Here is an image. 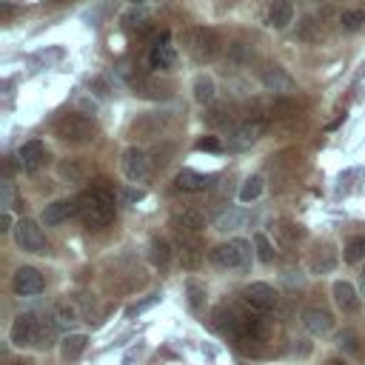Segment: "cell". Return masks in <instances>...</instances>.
I'll use <instances>...</instances> for the list:
<instances>
[{"mask_svg":"<svg viewBox=\"0 0 365 365\" xmlns=\"http://www.w3.org/2000/svg\"><path fill=\"white\" fill-rule=\"evenodd\" d=\"M214 94H217L214 80L205 77V74H200V77L194 80V100H197L200 106H211V103H214Z\"/></svg>","mask_w":365,"mask_h":365,"instance_id":"cell-24","label":"cell"},{"mask_svg":"<svg viewBox=\"0 0 365 365\" xmlns=\"http://www.w3.org/2000/svg\"><path fill=\"white\" fill-rule=\"evenodd\" d=\"M157 299H160V294H151L148 299H143V302H137V305H131V308H128V317H134V314H140V311H145V308H148V305H154Z\"/></svg>","mask_w":365,"mask_h":365,"instance_id":"cell-42","label":"cell"},{"mask_svg":"<svg viewBox=\"0 0 365 365\" xmlns=\"http://www.w3.org/2000/svg\"><path fill=\"white\" fill-rule=\"evenodd\" d=\"M177 248H180L182 268H188V271L200 268V262H202V242H200L197 234H177Z\"/></svg>","mask_w":365,"mask_h":365,"instance_id":"cell-13","label":"cell"},{"mask_svg":"<svg viewBox=\"0 0 365 365\" xmlns=\"http://www.w3.org/2000/svg\"><path fill=\"white\" fill-rule=\"evenodd\" d=\"M262 194V177H248L245 182H242V188H240V202H251V200H257Z\"/></svg>","mask_w":365,"mask_h":365,"instance_id":"cell-30","label":"cell"},{"mask_svg":"<svg viewBox=\"0 0 365 365\" xmlns=\"http://www.w3.org/2000/svg\"><path fill=\"white\" fill-rule=\"evenodd\" d=\"M148 63H151V68H171V66L177 63L174 46H168V43H154V46H151V54H148Z\"/></svg>","mask_w":365,"mask_h":365,"instance_id":"cell-21","label":"cell"},{"mask_svg":"<svg viewBox=\"0 0 365 365\" xmlns=\"http://www.w3.org/2000/svg\"><path fill=\"white\" fill-rule=\"evenodd\" d=\"M128 3H134V6H140V3H143V0H128Z\"/></svg>","mask_w":365,"mask_h":365,"instance_id":"cell-48","label":"cell"},{"mask_svg":"<svg viewBox=\"0 0 365 365\" xmlns=\"http://www.w3.org/2000/svg\"><path fill=\"white\" fill-rule=\"evenodd\" d=\"M331 365H345V362H339V359H334V362H331Z\"/></svg>","mask_w":365,"mask_h":365,"instance_id":"cell-47","label":"cell"},{"mask_svg":"<svg viewBox=\"0 0 365 365\" xmlns=\"http://www.w3.org/2000/svg\"><path fill=\"white\" fill-rule=\"evenodd\" d=\"M182 48H185L197 63H211V60L220 57L222 43H220V37H217L214 29L194 26V29H185V31H182Z\"/></svg>","mask_w":365,"mask_h":365,"instance_id":"cell-2","label":"cell"},{"mask_svg":"<svg viewBox=\"0 0 365 365\" xmlns=\"http://www.w3.org/2000/svg\"><path fill=\"white\" fill-rule=\"evenodd\" d=\"M259 80H262V86H265L268 91H277V94L294 91V77H291L285 68H279V66H268V68L259 74Z\"/></svg>","mask_w":365,"mask_h":365,"instance_id":"cell-18","label":"cell"},{"mask_svg":"<svg viewBox=\"0 0 365 365\" xmlns=\"http://www.w3.org/2000/svg\"><path fill=\"white\" fill-rule=\"evenodd\" d=\"M185 297H188V305L191 311H202L205 308V285L200 279H185Z\"/></svg>","mask_w":365,"mask_h":365,"instance_id":"cell-26","label":"cell"},{"mask_svg":"<svg viewBox=\"0 0 365 365\" xmlns=\"http://www.w3.org/2000/svg\"><path fill=\"white\" fill-rule=\"evenodd\" d=\"M242 299H245V305H248L251 311L265 314V311H271V308L277 305V291H274L268 282H251V285L242 291Z\"/></svg>","mask_w":365,"mask_h":365,"instance_id":"cell-10","label":"cell"},{"mask_svg":"<svg viewBox=\"0 0 365 365\" xmlns=\"http://www.w3.org/2000/svg\"><path fill=\"white\" fill-rule=\"evenodd\" d=\"M331 294H334V302H336V308L342 314H356L359 311V294H356V288L351 282H345V279L334 282Z\"/></svg>","mask_w":365,"mask_h":365,"instance_id":"cell-19","label":"cell"},{"mask_svg":"<svg viewBox=\"0 0 365 365\" xmlns=\"http://www.w3.org/2000/svg\"><path fill=\"white\" fill-rule=\"evenodd\" d=\"M145 20H148L145 11H128V14L123 17V26H125V29H140Z\"/></svg>","mask_w":365,"mask_h":365,"instance_id":"cell-39","label":"cell"},{"mask_svg":"<svg viewBox=\"0 0 365 365\" xmlns=\"http://www.w3.org/2000/svg\"><path fill=\"white\" fill-rule=\"evenodd\" d=\"M123 200H128V202L143 200V191H140V188H137V191H134V188H125V191H123Z\"/></svg>","mask_w":365,"mask_h":365,"instance_id":"cell-44","label":"cell"},{"mask_svg":"<svg viewBox=\"0 0 365 365\" xmlns=\"http://www.w3.org/2000/svg\"><path fill=\"white\" fill-rule=\"evenodd\" d=\"M165 123H168L165 114H140L131 123V137H137V140H157L163 134Z\"/></svg>","mask_w":365,"mask_h":365,"instance_id":"cell-12","label":"cell"},{"mask_svg":"<svg viewBox=\"0 0 365 365\" xmlns=\"http://www.w3.org/2000/svg\"><path fill=\"white\" fill-rule=\"evenodd\" d=\"M214 180H217V174H200V171H194V168H182V171L174 177V185H177L180 191L197 194V191L211 188V185H214Z\"/></svg>","mask_w":365,"mask_h":365,"instance_id":"cell-14","label":"cell"},{"mask_svg":"<svg viewBox=\"0 0 365 365\" xmlns=\"http://www.w3.org/2000/svg\"><path fill=\"white\" fill-rule=\"evenodd\" d=\"M86 345H88L86 334H66L60 339V354H63V359H77L86 351Z\"/></svg>","mask_w":365,"mask_h":365,"instance_id":"cell-22","label":"cell"},{"mask_svg":"<svg viewBox=\"0 0 365 365\" xmlns=\"http://www.w3.org/2000/svg\"><path fill=\"white\" fill-rule=\"evenodd\" d=\"M245 220V214H240V211H231V214H225V217H220V222H217V228L220 231H228V228H237L240 222Z\"/></svg>","mask_w":365,"mask_h":365,"instance_id":"cell-37","label":"cell"},{"mask_svg":"<svg viewBox=\"0 0 365 365\" xmlns=\"http://www.w3.org/2000/svg\"><path fill=\"white\" fill-rule=\"evenodd\" d=\"M262 131H265V123H262V120L237 123V125H231V131H228V148H231V151H245V148H251V145L262 137Z\"/></svg>","mask_w":365,"mask_h":365,"instance_id":"cell-7","label":"cell"},{"mask_svg":"<svg viewBox=\"0 0 365 365\" xmlns=\"http://www.w3.org/2000/svg\"><path fill=\"white\" fill-rule=\"evenodd\" d=\"M336 265V259H334V254H331V248L325 245L319 254H314V259H311V268L314 271H319V274H325V271H331Z\"/></svg>","mask_w":365,"mask_h":365,"instance_id":"cell-34","label":"cell"},{"mask_svg":"<svg viewBox=\"0 0 365 365\" xmlns=\"http://www.w3.org/2000/svg\"><path fill=\"white\" fill-rule=\"evenodd\" d=\"M271 117H291V114H297L299 111V106L291 100V97H277L274 103H271Z\"/></svg>","mask_w":365,"mask_h":365,"instance_id":"cell-33","label":"cell"},{"mask_svg":"<svg viewBox=\"0 0 365 365\" xmlns=\"http://www.w3.org/2000/svg\"><path fill=\"white\" fill-rule=\"evenodd\" d=\"M77 200H80V217H83L86 228L100 231L114 220V191H111L108 180H97Z\"/></svg>","mask_w":365,"mask_h":365,"instance_id":"cell-1","label":"cell"},{"mask_svg":"<svg viewBox=\"0 0 365 365\" xmlns=\"http://www.w3.org/2000/svg\"><path fill=\"white\" fill-rule=\"evenodd\" d=\"M202 120H205L208 128H228L231 125V111H228V106H211L202 114Z\"/></svg>","mask_w":365,"mask_h":365,"instance_id":"cell-25","label":"cell"},{"mask_svg":"<svg viewBox=\"0 0 365 365\" xmlns=\"http://www.w3.org/2000/svg\"><path fill=\"white\" fill-rule=\"evenodd\" d=\"M336 345H339L342 351H348V354H354V351L359 348V345H356V334H354V331H342V334H339V342H336Z\"/></svg>","mask_w":365,"mask_h":365,"instance_id":"cell-38","label":"cell"},{"mask_svg":"<svg viewBox=\"0 0 365 365\" xmlns=\"http://www.w3.org/2000/svg\"><path fill=\"white\" fill-rule=\"evenodd\" d=\"M120 168H123V174H125L128 182H143L151 174V157L143 148L128 145L123 151V157H120Z\"/></svg>","mask_w":365,"mask_h":365,"instance_id":"cell-5","label":"cell"},{"mask_svg":"<svg viewBox=\"0 0 365 365\" xmlns=\"http://www.w3.org/2000/svg\"><path fill=\"white\" fill-rule=\"evenodd\" d=\"M359 294H362V297H365V271H362V274H359Z\"/></svg>","mask_w":365,"mask_h":365,"instance_id":"cell-46","label":"cell"},{"mask_svg":"<svg viewBox=\"0 0 365 365\" xmlns=\"http://www.w3.org/2000/svg\"><path fill=\"white\" fill-rule=\"evenodd\" d=\"M14 242L29 254H46V234L34 220H20L14 225Z\"/></svg>","mask_w":365,"mask_h":365,"instance_id":"cell-6","label":"cell"},{"mask_svg":"<svg viewBox=\"0 0 365 365\" xmlns=\"http://www.w3.org/2000/svg\"><path fill=\"white\" fill-rule=\"evenodd\" d=\"M51 317H54V322H57L60 328H71V325L77 322V311H74V305H68V302H57Z\"/></svg>","mask_w":365,"mask_h":365,"instance_id":"cell-29","label":"cell"},{"mask_svg":"<svg viewBox=\"0 0 365 365\" xmlns=\"http://www.w3.org/2000/svg\"><path fill=\"white\" fill-rule=\"evenodd\" d=\"M74 214H80V200H54L43 208V222L46 225H60Z\"/></svg>","mask_w":365,"mask_h":365,"instance_id":"cell-16","label":"cell"},{"mask_svg":"<svg viewBox=\"0 0 365 365\" xmlns=\"http://www.w3.org/2000/svg\"><path fill=\"white\" fill-rule=\"evenodd\" d=\"M57 331H60V325L54 322V317H43V319H40V331H37V345H40V348L54 345Z\"/></svg>","mask_w":365,"mask_h":365,"instance_id":"cell-27","label":"cell"},{"mask_svg":"<svg viewBox=\"0 0 365 365\" xmlns=\"http://www.w3.org/2000/svg\"><path fill=\"white\" fill-rule=\"evenodd\" d=\"M302 325H305V331L311 336H328L331 328H334V317L319 305H308L302 311Z\"/></svg>","mask_w":365,"mask_h":365,"instance_id":"cell-11","label":"cell"},{"mask_svg":"<svg viewBox=\"0 0 365 365\" xmlns=\"http://www.w3.org/2000/svg\"><path fill=\"white\" fill-rule=\"evenodd\" d=\"M342 257H345V262H359V259H365V234H354V237L345 242Z\"/></svg>","mask_w":365,"mask_h":365,"instance_id":"cell-28","label":"cell"},{"mask_svg":"<svg viewBox=\"0 0 365 365\" xmlns=\"http://www.w3.org/2000/svg\"><path fill=\"white\" fill-rule=\"evenodd\" d=\"M254 245H257V257L262 262H274V248H271V242H268L265 234H254Z\"/></svg>","mask_w":365,"mask_h":365,"instance_id":"cell-35","label":"cell"},{"mask_svg":"<svg viewBox=\"0 0 365 365\" xmlns=\"http://www.w3.org/2000/svg\"><path fill=\"white\" fill-rule=\"evenodd\" d=\"M11 200H14L11 180H9V177H3V182H0V205H3V211H9V208H11Z\"/></svg>","mask_w":365,"mask_h":365,"instance_id":"cell-36","label":"cell"},{"mask_svg":"<svg viewBox=\"0 0 365 365\" xmlns=\"http://www.w3.org/2000/svg\"><path fill=\"white\" fill-rule=\"evenodd\" d=\"M171 228L177 234H200L205 228V217L197 208H182L171 217Z\"/></svg>","mask_w":365,"mask_h":365,"instance_id":"cell-17","label":"cell"},{"mask_svg":"<svg viewBox=\"0 0 365 365\" xmlns=\"http://www.w3.org/2000/svg\"><path fill=\"white\" fill-rule=\"evenodd\" d=\"M208 259L217 268H248L251 265V245L245 240H228L208 251Z\"/></svg>","mask_w":365,"mask_h":365,"instance_id":"cell-3","label":"cell"},{"mask_svg":"<svg viewBox=\"0 0 365 365\" xmlns=\"http://www.w3.org/2000/svg\"><path fill=\"white\" fill-rule=\"evenodd\" d=\"M197 148H200V151H220V140L202 137V140H197Z\"/></svg>","mask_w":365,"mask_h":365,"instance_id":"cell-43","label":"cell"},{"mask_svg":"<svg viewBox=\"0 0 365 365\" xmlns=\"http://www.w3.org/2000/svg\"><path fill=\"white\" fill-rule=\"evenodd\" d=\"M339 26H342L345 31H356V29H362V26H365V11H362V9L342 11V14H339Z\"/></svg>","mask_w":365,"mask_h":365,"instance_id":"cell-31","label":"cell"},{"mask_svg":"<svg viewBox=\"0 0 365 365\" xmlns=\"http://www.w3.org/2000/svg\"><path fill=\"white\" fill-rule=\"evenodd\" d=\"M171 151H174L171 145H163V148L157 145V151H154V160H151V163H154L157 168H163V165L168 163V157H171Z\"/></svg>","mask_w":365,"mask_h":365,"instance_id":"cell-41","label":"cell"},{"mask_svg":"<svg viewBox=\"0 0 365 365\" xmlns=\"http://www.w3.org/2000/svg\"><path fill=\"white\" fill-rule=\"evenodd\" d=\"M37 331H40V319L34 314H20L9 328V339L17 348H29V345H37Z\"/></svg>","mask_w":365,"mask_h":365,"instance_id":"cell-8","label":"cell"},{"mask_svg":"<svg viewBox=\"0 0 365 365\" xmlns=\"http://www.w3.org/2000/svg\"><path fill=\"white\" fill-rule=\"evenodd\" d=\"M0 231H14V228H11V214H9V211H3V228H0Z\"/></svg>","mask_w":365,"mask_h":365,"instance_id":"cell-45","label":"cell"},{"mask_svg":"<svg viewBox=\"0 0 365 365\" xmlns=\"http://www.w3.org/2000/svg\"><path fill=\"white\" fill-rule=\"evenodd\" d=\"M148 257H151V262H154L157 268H165V265L171 262V245H168V240L154 237L151 245H148Z\"/></svg>","mask_w":365,"mask_h":365,"instance_id":"cell-23","label":"cell"},{"mask_svg":"<svg viewBox=\"0 0 365 365\" xmlns=\"http://www.w3.org/2000/svg\"><path fill=\"white\" fill-rule=\"evenodd\" d=\"M297 31H299V37H302V40H311V43H317V40L325 34V31H322V26L317 23V17H305V20L299 23V29H297Z\"/></svg>","mask_w":365,"mask_h":365,"instance_id":"cell-32","label":"cell"},{"mask_svg":"<svg viewBox=\"0 0 365 365\" xmlns=\"http://www.w3.org/2000/svg\"><path fill=\"white\" fill-rule=\"evenodd\" d=\"M94 131H97L94 120H88V117H83V114H63V117L54 123V134H57L63 143H74V145L88 143V140L94 137Z\"/></svg>","mask_w":365,"mask_h":365,"instance_id":"cell-4","label":"cell"},{"mask_svg":"<svg viewBox=\"0 0 365 365\" xmlns=\"http://www.w3.org/2000/svg\"><path fill=\"white\" fill-rule=\"evenodd\" d=\"M46 157L48 154H46V145L40 140H29V143H23L17 148V163H20L23 171H37L46 163Z\"/></svg>","mask_w":365,"mask_h":365,"instance_id":"cell-15","label":"cell"},{"mask_svg":"<svg viewBox=\"0 0 365 365\" xmlns=\"http://www.w3.org/2000/svg\"><path fill=\"white\" fill-rule=\"evenodd\" d=\"M228 54H231V63L240 66L248 57V48H245V43H234V46H228Z\"/></svg>","mask_w":365,"mask_h":365,"instance_id":"cell-40","label":"cell"},{"mask_svg":"<svg viewBox=\"0 0 365 365\" xmlns=\"http://www.w3.org/2000/svg\"><path fill=\"white\" fill-rule=\"evenodd\" d=\"M291 20H294V3H291V0H277V3L268 9V26L285 29Z\"/></svg>","mask_w":365,"mask_h":365,"instance_id":"cell-20","label":"cell"},{"mask_svg":"<svg viewBox=\"0 0 365 365\" xmlns=\"http://www.w3.org/2000/svg\"><path fill=\"white\" fill-rule=\"evenodd\" d=\"M43 285H46L43 282V274L37 268H31V265L17 268L14 277H11V288H14L17 297H37L43 291Z\"/></svg>","mask_w":365,"mask_h":365,"instance_id":"cell-9","label":"cell"}]
</instances>
